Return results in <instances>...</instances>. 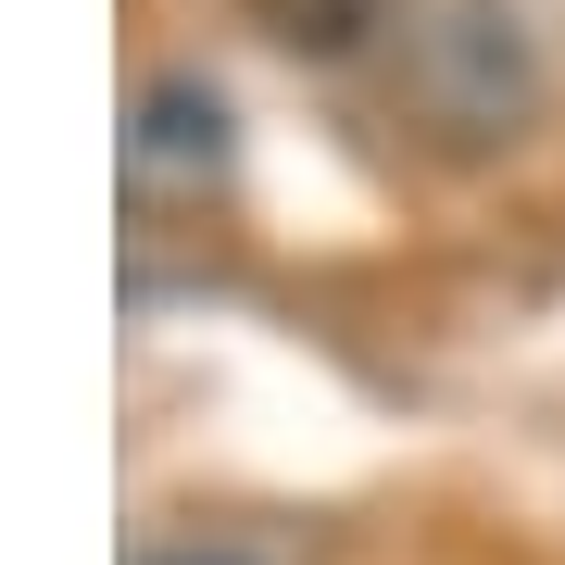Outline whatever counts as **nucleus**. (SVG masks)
<instances>
[{"label":"nucleus","instance_id":"1","mask_svg":"<svg viewBox=\"0 0 565 565\" xmlns=\"http://www.w3.org/2000/svg\"><path fill=\"white\" fill-rule=\"evenodd\" d=\"M377 63H390V114L427 151H515L541 126V39L515 0H403Z\"/></svg>","mask_w":565,"mask_h":565},{"label":"nucleus","instance_id":"2","mask_svg":"<svg viewBox=\"0 0 565 565\" xmlns=\"http://www.w3.org/2000/svg\"><path fill=\"white\" fill-rule=\"evenodd\" d=\"M239 177V114L202 63H163V76L126 102V189L139 202H214Z\"/></svg>","mask_w":565,"mask_h":565},{"label":"nucleus","instance_id":"3","mask_svg":"<svg viewBox=\"0 0 565 565\" xmlns=\"http://www.w3.org/2000/svg\"><path fill=\"white\" fill-rule=\"evenodd\" d=\"M390 13H403V0H252V25H264L277 51H302V63H352V51H377Z\"/></svg>","mask_w":565,"mask_h":565},{"label":"nucleus","instance_id":"4","mask_svg":"<svg viewBox=\"0 0 565 565\" xmlns=\"http://www.w3.org/2000/svg\"><path fill=\"white\" fill-rule=\"evenodd\" d=\"M151 565H252V553H214V541H202V553H151Z\"/></svg>","mask_w":565,"mask_h":565}]
</instances>
